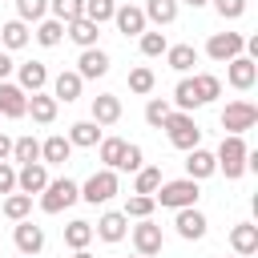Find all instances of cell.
Segmentation results:
<instances>
[{"mask_svg":"<svg viewBox=\"0 0 258 258\" xmlns=\"http://www.w3.org/2000/svg\"><path fill=\"white\" fill-rule=\"evenodd\" d=\"M198 198H202V189H198V181H189V177L161 181L157 194H153V202H161L165 210H189V206H198Z\"/></svg>","mask_w":258,"mask_h":258,"instance_id":"cell-1","label":"cell"},{"mask_svg":"<svg viewBox=\"0 0 258 258\" xmlns=\"http://www.w3.org/2000/svg\"><path fill=\"white\" fill-rule=\"evenodd\" d=\"M246 157H250V149H246V141L242 137H222V145H218V153H214V161H218V169L230 177V181H238L242 173H246Z\"/></svg>","mask_w":258,"mask_h":258,"instance_id":"cell-2","label":"cell"},{"mask_svg":"<svg viewBox=\"0 0 258 258\" xmlns=\"http://www.w3.org/2000/svg\"><path fill=\"white\" fill-rule=\"evenodd\" d=\"M161 129L169 133V145H173V149H185V153H189V149L202 145V129H198V121H194L189 113H169Z\"/></svg>","mask_w":258,"mask_h":258,"instance_id":"cell-3","label":"cell"},{"mask_svg":"<svg viewBox=\"0 0 258 258\" xmlns=\"http://www.w3.org/2000/svg\"><path fill=\"white\" fill-rule=\"evenodd\" d=\"M77 198H81V185L69 181V177H56V181H48V185L40 189V210H44V214H60V210H69Z\"/></svg>","mask_w":258,"mask_h":258,"instance_id":"cell-4","label":"cell"},{"mask_svg":"<svg viewBox=\"0 0 258 258\" xmlns=\"http://www.w3.org/2000/svg\"><path fill=\"white\" fill-rule=\"evenodd\" d=\"M258 125V109L250 105V101H230L226 109H222V129H230L234 137H242L246 129H254Z\"/></svg>","mask_w":258,"mask_h":258,"instance_id":"cell-5","label":"cell"},{"mask_svg":"<svg viewBox=\"0 0 258 258\" xmlns=\"http://www.w3.org/2000/svg\"><path fill=\"white\" fill-rule=\"evenodd\" d=\"M117 194V169H97L85 185H81V198L89 202V206H101V202H109Z\"/></svg>","mask_w":258,"mask_h":258,"instance_id":"cell-6","label":"cell"},{"mask_svg":"<svg viewBox=\"0 0 258 258\" xmlns=\"http://www.w3.org/2000/svg\"><path fill=\"white\" fill-rule=\"evenodd\" d=\"M242 44H246V36L242 32H214L210 40H206V52L214 56V60H234V56H242Z\"/></svg>","mask_w":258,"mask_h":258,"instance_id":"cell-7","label":"cell"},{"mask_svg":"<svg viewBox=\"0 0 258 258\" xmlns=\"http://www.w3.org/2000/svg\"><path fill=\"white\" fill-rule=\"evenodd\" d=\"M109 73V52H101V48H81V56H77V77L81 81H97V77H105Z\"/></svg>","mask_w":258,"mask_h":258,"instance_id":"cell-8","label":"cell"},{"mask_svg":"<svg viewBox=\"0 0 258 258\" xmlns=\"http://www.w3.org/2000/svg\"><path fill=\"white\" fill-rule=\"evenodd\" d=\"M133 246H137L141 258L161 254V226H153L149 218H141V226H133Z\"/></svg>","mask_w":258,"mask_h":258,"instance_id":"cell-9","label":"cell"},{"mask_svg":"<svg viewBox=\"0 0 258 258\" xmlns=\"http://www.w3.org/2000/svg\"><path fill=\"white\" fill-rule=\"evenodd\" d=\"M28 113V93L12 81H0V117H24Z\"/></svg>","mask_w":258,"mask_h":258,"instance_id":"cell-10","label":"cell"},{"mask_svg":"<svg viewBox=\"0 0 258 258\" xmlns=\"http://www.w3.org/2000/svg\"><path fill=\"white\" fill-rule=\"evenodd\" d=\"M226 81L246 93V89H254V81H258V64H254L250 56H234V60L226 64Z\"/></svg>","mask_w":258,"mask_h":258,"instance_id":"cell-11","label":"cell"},{"mask_svg":"<svg viewBox=\"0 0 258 258\" xmlns=\"http://www.w3.org/2000/svg\"><path fill=\"white\" fill-rule=\"evenodd\" d=\"M173 226H177V234H181L185 242H198V238H206V226H210V222H206V214H202L198 206H189V210H177V222H173Z\"/></svg>","mask_w":258,"mask_h":258,"instance_id":"cell-12","label":"cell"},{"mask_svg":"<svg viewBox=\"0 0 258 258\" xmlns=\"http://www.w3.org/2000/svg\"><path fill=\"white\" fill-rule=\"evenodd\" d=\"M12 238H16V250H20L24 258H28V254H40V250H44V230H40V226H32L28 218H24V222H16Z\"/></svg>","mask_w":258,"mask_h":258,"instance_id":"cell-13","label":"cell"},{"mask_svg":"<svg viewBox=\"0 0 258 258\" xmlns=\"http://www.w3.org/2000/svg\"><path fill=\"white\" fill-rule=\"evenodd\" d=\"M44 185H48V169H44L40 161H32V165H20V169H16V189H20V194H28V198H32V194H40Z\"/></svg>","mask_w":258,"mask_h":258,"instance_id":"cell-14","label":"cell"},{"mask_svg":"<svg viewBox=\"0 0 258 258\" xmlns=\"http://www.w3.org/2000/svg\"><path fill=\"white\" fill-rule=\"evenodd\" d=\"M210 173H218V161H214V153L210 149H189V157H185V177L189 181H202V177H210Z\"/></svg>","mask_w":258,"mask_h":258,"instance_id":"cell-15","label":"cell"},{"mask_svg":"<svg viewBox=\"0 0 258 258\" xmlns=\"http://www.w3.org/2000/svg\"><path fill=\"white\" fill-rule=\"evenodd\" d=\"M113 24H117V32H125V36H141L149 20H145V12H141V8L125 4V8H117V12H113Z\"/></svg>","mask_w":258,"mask_h":258,"instance_id":"cell-16","label":"cell"},{"mask_svg":"<svg viewBox=\"0 0 258 258\" xmlns=\"http://www.w3.org/2000/svg\"><path fill=\"white\" fill-rule=\"evenodd\" d=\"M230 246H234V254H238V258H250V254L258 250V226L238 222V226L230 230Z\"/></svg>","mask_w":258,"mask_h":258,"instance_id":"cell-17","label":"cell"},{"mask_svg":"<svg viewBox=\"0 0 258 258\" xmlns=\"http://www.w3.org/2000/svg\"><path fill=\"white\" fill-rule=\"evenodd\" d=\"M69 153H73V145H69V137H60V133H52L48 141H40V165H64Z\"/></svg>","mask_w":258,"mask_h":258,"instance_id":"cell-18","label":"cell"},{"mask_svg":"<svg viewBox=\"0 0 258 258\" xmlns=\"http://www.w3.org/2000/svg\"><path fill=\"white\" fill-rule=\"evenodd\" d=\"M93 121H97V125H113V121H121V97H113V93L93 97Z\"/></svg>","mask_w":258,"mask_h":258,"instance_id":"cell-19","label":"cell"},{"mask_svg":"<svg viewBox=\"0 0 258 258\" xmlns=\"http://www.w3.org/2000/svg\"><path fill=\"white\" fill-rule=\"evenodd\" d=\"M125 230H129V218H125V214H117V210H109V214H101V218H97V234H101L105 242H121V238H125Z\"/></svg>","mask_w":258,"mask_h":258,"instance_id":"cell-20","label":"cell"},{"mask_svg":"<svg viewBox=\"0 0 258 258\" xmlns=\"http://www.w3.org/2000/svg\"><path fill=\"white\" fill-rule=\"evenodd\" d=\"M64 36H73L81 48H97V36H101V28L93 24V20H73V24H64Z\"/></svg>","mask_w":258,"mask_h":258,"instance_id":"cell-21","label":"cell"},{"mask_svg":"<svg viewBox=\"0 0 258 258\" xmlns=\"http://www.w3.org/2000/svg\"><path fill=\"white\" fill-rule=\"evenodd\" d=\"M44 85H48V69H44L40 60L20 64V89H24V93H40Z\"/></svg>","mask_w":258,"mask_h":258,"instance_id":"cell-22","label":"cell"},{"mask_svg":"<svg viewBox=\"0 0 258 258\" xmlns=\"http://www.w3.org/2000/svg\"><path fill=\"white\" fill-rule=\"evenodd\" d=\"M69 145H81V149L101 145V125H97V121H77V125L69 129Z\"/></svg>","mask_w":258,"mask_h":258,"instance_id":"cell-23","label":"cell"},{"mask_svg":"<svg viewBox=\"0 0 258 258\" xmlns=\"http://www.w3.org/2000/svg\"><path fill=\"white\" fill-rule=\"evenodd\" d=\"M165 60H169L173 73H189L198 64V48L194 44H173V48H165Z\"/></svg>","mask_w":258,"mask_h":258,"instance_id":"cell-24","label":"cell"},{"mask_svg":"<svg viewBox=\"0 0 258 258\" xmlns=\"http://www.w3.org/2000/svg\"><path fill=\"white\" fill-rule=\"evenodd\" d=\"M81 85H85V81H81L77 73H60V77L52 81V101H64V105L77 101V97H81Z\"/></svg>","mask_w":258,"mask_h":258,"instance_id":"cell-25","label":"cell"},{"mask_svg":"<svg viewBox=\"0 0 258 258\" xmlns=\"http://www.w3.org/2000/svg\"><path fill=\"white\" fill-rule=\"evenodd\" d=\"M173 101H177V113H194V109L202 105L194 77H181V81H177V89H173Z\"/></svg>","mask_w":258,"mask_h":258,"instance_id":"cell-26","label":"cell"},{"mask_svg":"<svg viewBox=\"0 0 258 258\" xmlns=\"http://www.w3.org/2000/svg\"><path fill=\"white\" fill-rule=\"evenodd\" d=\"M145 20H153V24H173L177 20V0H145Z\"/></svg>","mask_w":258,"mask_h":258,"instance_id":"cell-27","label":"cell"},{"mask_svg":"<svg viewBox=\"0 0 258 258\" xmlns=\"http://www.w3.org/2000/svg\"><path fill=\"white\" fill-rule=\"evenodd\" d=\"M28 113H32V121L48 125V121H56V101H52L48 93H32V97H28Z\"/></svg>","mask_w":258,"mask_h":258,"instance_id":"cell-28","label":"cell"},{"mask_svg":"<svg viewBox=\"0 0 258 258\" xmlns=\"http://www.w3.org/2000/svg\"><path fill=\"white\" fill-rule=\"evenodd\" d=\"M48 8H52V20L60 24H73L85 16V0H48Z\"/></svg>","mask_w":258,"mask_h":258,"instance_id":"cell-29","label":"cell"},{"mask_svg":"<svg viewBox=\"0 0 258 258\" xmlns=\"http://www.w3.org/2000/svg\"><path fill=\"white\" fill-rule=\"evenodd\" d=\"M157 185H161V169H157V165H141V169H137V181H133V194L153 198Z\"/></svg>","mask_w":258,"mask_h":258,"instance_id":"cell-30","label":"cell"},{"mask_svg":"<svg viewBox=\"0 0 258 258\" xmlns=\"http://www.w3.org/2000/svg\"><path fill=\"white\" fill-rule=\"evenodd\" d=\"M12 157H16L20 165L40 161V141H36V137H16V141H12Z\"/></svg>","mask_w":258,"mask_h":258,"instance_id":"cell-31","label":"cell"},{"mask_svg":"<svg viewBox=\"0 0 258 258\" xmlns=\"http://www.w3.org/2000/svg\"><path fill=\"white\" fill-rule=\"evenodd\" d=\"M64 242H69L73 250H85V246L93 242V226H89V222H81V218H77V222H69V226H64Z\"/></svg>","mask_w":258,"mask_h":258,"instance_id":"cell-32","label":"cell"},{"mask_svg":"<svg viewBox=\"0 0 258 258\" xmlns=\"http://www.w3.org/2000/svg\"><path fill=\"white\" fill-rule=\"evenodd\" d=\"M36 40H40L44 48H56V44L64 40V24H60V20H40V24H36Z\"/></svg>","mask_w":258,"mask_h":258,"instance_id":"cell-33","label":"cell"},{"mask_svg":"<svg viewBox=\"0 0 258 258\" xmlns=\"http://www.w3.org/2000/svg\"><path fill=\"white\" fill-rule=\"evenodd\" d=\"M0 40H4V48H24V44H28V28H24V20H8V24L0 28Z\"/></svg>","mask_w":258,"mask_h":258,"instance_id":"cell-34","label":"cell"},{"mask_svg":"<svg viewBox=\"0 0 258 258\" xmlns=\"http://www.w3.org/2000/svg\"><path fill=\"white\" fill-rule=\"evenodd\" d=\"M113 12H117L113 0H85V20H93L97 28H101L105 20H113Z\"/></svg>","mask_w":258,"mask_h":258,"instance_id":"cell-35","label":"cell"},{"mask_svg":"<svg viewBox=\"0 0 258 258\" xmlns=\"http://www.w3.org/2000/svg\"><path fill=\"white\" fill-rule=\"evenodd\" d=\"M194 85H198V97H202V105L218 101V93H222V81H218L214 73H198V77H194Z\"/></svg>","mask_w":258,"mask_h":258,"instance_id":"cell-36","label":"cell"},{"mask_svg":"<svg viewBox=\"0 0 258 258\" xmlns=\"http://www.w3.org/2000/svg\"><path fill=\"white\" fill-rule=\"evenodd\" d=\"M28 210H32V198H28V194H8V198H4V214H8L12 222H24Z\"/></svg>","mask_w":258,"mask_h":258,"instance_id":"cell-37","label":"cell"},{"mask_svg":"<svg viewBox=\"0 0 258 258\" xmlns=\"http://www.w3.org/2000/svg\"><path fill=\"white\" fill-rule=\"evenodd\" d=\"M121 153H125V141L121 137H101V161H105V169H117Z\"/></svg>","mask_w":258,"mask_h":258,"instance_id":"cell-38","label":"cell"},{"mask_svg":"<svg viewBox=\"0 0 258 258\" xmlns=\"http://www.w3.org/2000/svg\"><path fill=\"white\" fill-rule=\"evenodd\" d=\"M153 206H157L153 198H145V194H133V198L125 202V210H121V214H125V218H137V222H141V218H149V214H153Z\"/></svg>","mask_w":258,"mask_h":258,"instance_id":"cell-39","label":"cell"},{"mask_svg":"<svg viewBox=\"0 0 258 258\" xmlns=\"http://www.w3.org/2000/svg\"><path fill=\"white\" fill-rule=\"evenodd\" d=\"M153 85H157V77H153V69H145V64H137V69L129 73V89H133V93H153Z\"/></svg>","mask_w":258,"mask_h":258,"instance_id":"cell-40","label":"cell"},{"mask_svg":"<svg viewBox=\"0 0 258 258\" xmlns=\"http://www.w3.org/2000/svg\"><path fill=\"white\" fill-rule=\"evenodd\" d=\"M169 113H173V109H169V101H161V97H149V105H145V121H149L153 129H161Z\"/></svg>","mask_w":258,"mask_h":258,"instance_id":"cell-41","label":"cell"},{"mask_svg":"<svg viewBox=\"0 0 258 258\" xmlns=\"http://www.w3.org/2000/svg\"><path fill=\"white\" fill-rule=\"evenodd\" d=\"M48 0H16V16L20 20H44Z\"/></svg>","mask_w":258,"mask_h":258,"instance_id":"cell-42","label":"cell"},{"mask_svg":"<svg viewBox=\"0 0 258 258\" xmlns=\"http://www.w3.org/2000/svg\"><path fill=\"white\" fill-rule=\"evenodd\" d=\"M169 44H165V32H141V52L145 56H161Z\"/></svg>","mask_w":258,"mask_h":258,"instance_id":"cell-43","label":"cell"},{"mask_svg":"<svg viewBox=\"0 0 258 258\" xmlns=\"http://www.w3.org/2000/svg\"><path fill=\"white\" fill-rule=\"evenodd\" d=\"M117 169H129V173H137V169H141V145H129V141H125V153H121Z\"/></svg>","mask_w":258,"mask_h":258,"instance_id":"cell-44","label":"cell"},{"mask_svg":"<svg viewBox=\"0 0 258 258\" xmlns=\"http://www.w3.org/2000/svg\"><path fill=\"white\" fill-rule=\"evenodd\" d=\"M214 8H218L222 20H238L246 12V0H214Z\"/></svg>","mask_w":258,"mask_h":258,"instance_id":"cell-45","label":"cell"},{"mask_svg":"<svg viewBox=\"0 0 258 258\" xmlns=\"http://www.w3.org/2000/svg\"><path fill=\"white\" fill-rule=\"evenodd\" d=\"M16 189V169L8 161H0V194H12Z\"/></svg>","mask_w":258,"mask_h":258,"instance_id":"cell-46","label":"cell"},{"mask_svg":"<svg viewBox=\"0 0 258 258\" xmlns=\"http://www.w3.org/2000/svg\"><path fill=\"white\" fill-rule=\"evenodd\" d=\"M8 73H12V56L0 52V81H8Z\"/></svg>","mask_w":258,"mask_h":258,"instance_id":"cell-47","label":"cell"},{"mask_svg":"<svg viewBox=\"0 0 258 258\" xmlns=\"http://www.w3.org/2000/svg\"><path fill=\"white\" fill-rule=\"evenodd\" d=\"M8 153H12V141H8V137H4V133H0V161H4V157H8Z\"/></svg>","mask_w":258,"mask_h":258,"instance_id":"cell-48","label":"cell"},{"mask_svg":"<svg viewBox=\"0 0 258 258\" xmlns=\"http://www.w3.org/2000/svg\"><path fill=\"white\" fill-rule=\"evenodd\" d=\"M185 4H189V8H202V4H206V0H185Z\"/></svg>","mask_w":258,"mask_h":258,"instance_id":"cell-49","label":"cell"},{"mask_svg":"<svg viewBox=\"0 0 258 258\" xmlns=\"http://www.w3.org/2000/svg\"><path fill=\"white\" fill-rule=\"evenodd\" d=\"M73 258H93V254H89V250H77V254H73Z\"/></svg>","mask_w":258,"mask_h":258,"instance_id":"cell-50","label":"cell"},{"mask_svg":"<svg viewBox=\"0 0 258 258\" xmlns=\"http://www.w3.org/2000/svg\"><path fill=\"white\" fill-rule=\"evenodd\" d=\"M137 258H141V254H137Z\"/></svg>","mask_w":258,"mask_h":258,"instance_id":"cell-51","label":"cell"}]
</instances>
